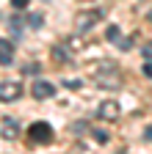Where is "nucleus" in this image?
<instances>
[{
  "instance_id": "nucleus-4",
  "label": "nucleus",
  "mask_w": 152,
  "mask_h": 154,
  "mask_svg": "<svg viewBox=\"0 0 152 154\" xmlns=\"http://www.w3.org/2000/svg\"><path fill=\"white\" fill-rule=\"evenodd\" d=\"M20 96H22V85L20 83H14V80L0 83V102H14V99H20Z\"/></svg>"
},
{
  "instance_id": "nucleus-18",
  "label": "nucleus",
  "mask_w": 152,
  "mask_h": 154,
  "mask_svg": "<svg viewBox=\"0 0 152 154\" xmlns=\"http://www.w3.org/2000/svg\"><path fill=\"white\" fill-rule=\"evenodd\" d=\"M28 3H31V0H11L14 8H28Z\"/></svg>"
},
{
  "instance_id": "nucleus-7",
  "label": "nucleus",
  "mask_w": 152,
  "mask_h": 154,
  "mask_svg": "<svg viewBox=\"0 0 152 154\" xmlns=\"http://www.w3.org/2000/svg\"><path fill=\"white\" fill-rule=\"evenodd\" d=\"M14 63V44L8 38H0V66H11Z\"/></svg>"
},
{
  "instance_id": "nucleus-20",
  "label": "nucleus",
  "mask_w": 152,
  "mask_h": 154,
  "mask_svg": "<svg viewBox=\"0 0 152 154\" xmlns=\"http://www.w3.org/2000/svg\"><path fill=\"white\" fill-rule=\"evenodd\" d=\"M72 132H75V135H80V132H86V124H83V121H78V124L72 127Z\"/></svg>"
},
{
  "instance_id": "nucleus-3",
  "label": "nucleus",
  "mask_w": 152,
  "mask_h": 154,
  "mask_svg": "<svg viewBox=\"0 0 152 154\" xmlns=\"http://www.w3.org/2000/svg\"><path fill=\"white\" fill-rule=\"evenodd\" d=\"M102 19V11L100 8H94V11H80L78 17H75V28H78V33H86V30H91L94 25H97Z\"/></svg>"
},
{
  "instance_id": "nucleus-13",
  "label": "nucleus",
  "mask_w": 152,
  "mask_h": 154,
  "mask_svg": "<svg viewBox=\"0 0 152 154\" xmlns=\"http://www.w3.org/2000/svg\"><path fill=\"white\" fill-rule=\"evenodd\" d=\"M42 72V63H28V66H22V74H39Z\"/></svg>"
},
{
  "instance_id": "nucleus-12",
  "label": "nucleus",
  "mask_w": 152,
  "mask_h": 154,
  "mask_svg": "<svg viewBox=\"0 0 152 154\" xmlns=\"http://www.w3.org/2000/svg\"><path fill=\"white\" fill-rule=\"evenodd\" d=\"M8 25H11V33H14V36H20V33H22V25H20V17H11V19H8Z\"/></svg>"
},
{
  "instance_id": "nucleus-15",
  "label": "nucleus",
  "mask_w": 152,
  "mask_h": 154,
  "mask_svg": "<svg viewBox=\"0 0 152 154\" xmlns=\"http://www.w3.org/2000/svg\"><path fill=\"white\" fill-rule=\"evenodd\" d=\"M64 85H66V88H72V91H78V88H83V83H80V80H66Z\"/></svg>"
},
{
  "instance_id": "nucleus-6",
  "label": "nucleus",
  "mask_w": 152,
  "mask_h": 154,
  "mask_svg": "<svg viewBox=\"0 0 152 154\" xmlns=\"http://www.w3.org/2000/svg\"><path fill=\"white\" fill-rule=\"evenodd\" d=\"M119 105L116 102H102L100 105V110H97V116H100V119H105V121H116L119 119Z\"/></svg>"
},
{
  "instance_id": "nucleus-8",
  "label": "nucleus",
  "mask_w": 152,
  "mask_h": 154,
  "mask_svg": "<svg viewBox=\"0 0 152 154\" xmlns=\"http://www.w3.org/2000/svg\"><path fill=\"white\" fill-rule=\"evenodd\" d=\"M0 129H3V138H8V140H14L17 135H20V124H17V119H3Z\"/></svg>"
},
{
  "instance_id": "nucleus-19",
  "label": "nucleus",
  "mask_w": 152,
  "mask_h": 154,
  "mask_svg": "<svg viewBox=\"0 0 152 154\" xmlns=\"http://www.w3.org/2000/svg\"><path fill=\"white\" fill-rule=\"evenodd\" d=\"M141 72H144V77H152V61H147V63L141 66Z\"/></svg>"
},
{
  "instance_id": "nucleus-11",
  "label": "nucleus",
  "mask_w": 152,
  "mask_h": 154,
  "mask_svg": "<svg viewBox=\"0 0 152 154\" xmlns=\"http://www.w3.org/2000/svg\"><path fill=\"white\" fill-rule=\"evenodd\" d=\"M119 36H122V33H119V28H116V25H108V30H105V38H108V42H116Z\"/></svg>"
},
{
  "instance_id": "nucleus-16",
  "label": "nucleus",
  "mask_w": 152,
  "mask_h": 154,
  "mask_svg": "<svg viewBox=\"0 0 152 154\" xmlns=\"http://www.w3.org/2000/svg\"><path fill=\"white\" fill-rule=\"evenodd\" d=\"M141 52H144V61H152V42H149V44H144V50H141Z\"/></svg>"
},
{
  "instance_id": "nucleus-2",
  "label": "nucleus",
  "mask_w": 152,
  "mask_h": 154,
  "mask_svg": "<svg viewBox=\"0 0 152 154\" xmlns=\"http://www.w3.org/2000/svg\"><path fill=\"white\" fill-rule=\"evenodd\" d=\"M28 138H31V143L44 146V143H50V140H53V127H50L47 121H33V124H31V129H28Z\"/></svg>"
},
{
  "instance_id": "nucleus-5",
  "label": "nucleus",
  "mask_w": 152,
  "mask_h": 154,
  "mask_svg": "<svg viewBox=\"0 0 152 154\" xmlns=\"http://www.w3.org/2000/svg\"><path fill=\"white\" fill-rule=\"evenodd\" d=\"M31 94H33L39 102H42V99H53V96H55V85L47 83V80H36L33 88H31Z\"/></svg>"
},
{
  "instance_id": "nucleus-21",
  "label": "nucleus",
  "mask_w": 152,
  "mask_h": 154,
  "mask_svg": "<svg viewBox=\"0 0 152 154\" xmlns=\"http://www.w3.org/2000/svg\"><path fill=\"white\" fill-rule=\"evenodd\" d=\"M144 138H147V140H152V127H147V132H144Z\"/></svg>"
},
{
  "instance_id": "nucleus-17",
  "label": "nucleus",
  "mask_w": 152,
  "mask_h": 154,
  "mask_svg": "<svg viewBox=\"0 0 152 154\" xmlns=\"http://www.w3.org/2000/svg\"><path fill=\"white\" fill-rule=\"evenodd\" d=\"M116 42H119V50H130V47H133V44H130L133 38H116Z\"/></svg>"
},
{
  "instance_id": "nucleus-14",
  "label": "nucleus",
  "mask_w": 152,
  "mask_h": 154,
  "mask_svg": "<svg viewBox=\"0 0 152 154\" xmlns=\"http://www.w3.org/2000/svg\"><path fill=\"white\" fill-rule=\"evenodd\" d=\"M94 140L97 143H108V132L105 129H94Z\"/></svg>"
},
{
  "instance_id": "nucleus-1",
  "label": "nucleus",
  "mask_w": 152,
  "mask_h": 154,
  "mask_svg": "<svg viewBox=\"0 0 152 154\" xmlns=\"http://www.w3.org/2000/svg\"><path fill=\"white\" fill-rule=\"evenodd\" d=\"M91 80L100 88H122V72L113 61H97L91 69Z\"/></svg>"
},
{
  "instance_id": "nucleus-10",
  "label": "nucleus",
  "mask_w": 152,
  "mask_h": 154,
  "mask_svg": "<svg viewBox=\"0 0 152 154\" xmlns=\"http://www.w3.org/2000/svg\"><path fill=\"white\" fill-rule=\"evenodd\" d=\"M42 25H44V17H42V14H31V17H28V28L36 30V28H42Z\"/></svg>"
},
{
  "instance_id": "nucleus-22",
  "label": "nucleus",
  "mask_w": 152,
  "mask_h": 154,
  "mask_svg": "<svg viewBox=\"0 0 152 154\" xmlns=\"http://www.w3.org/2000/svg\"><path fill=\"white\" fill-rule=\"evenodd\" d=\"M147 19H149V22H152V11H149V14H147Z\"/></svg>"
},
{
  "instance_id": "nucleus-9",
  "label": "nucleus",
  "mask_w": 152,
  "mask_h": 154,
  "mask_svg": "<svg viewBox=\"0 0 152 154\" xmlns=\"http://www.w3.org/2000/svg\"><path fill=\"white\" fill-rule=\"evenodd\" d=\"M53 61H55V63H72V58H69V52H66V50L55 47V50H53Z\"/></svg>"
}]
</instances>
